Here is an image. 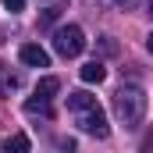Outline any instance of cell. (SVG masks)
Wrapping results in <instances>:
<instances>
[{
    "label": "cell",
    "mask_w": 153,
    "mask_h": 153,
    "mask_svg": "<svg viewBox=\"0 0 153 153\" xmlns=\"http://www.w3.org/2000/svg\"><path fill=\"white\" fill-rule=\"evenodd\" d=\"M114 114H117V121H121L128 132L139 128L143 117H146V93H143L139 85H121L114 93Z\"/></svg>",
    "instance_id": "6da1fadb"
},
{
    "label": "cell",
    "mask_w": 153,
    "mask_h": 153,
    "mask_svg": "<svg viewBox=\"0 0 153 153\" xmlns=\"http://www.w3.org/2000/svg\"><path fill=\"white\" fill-rule=\"evenodd\" d=\"M53 50H57L61 57H78V53L85 50V32H82L78 25H61V29L53 32Z\"/></svg>",
    "instance_id": "7a4b0ae2"
},
{
    "label": "cell",
    "mask_w": 153,
    "mask_h": 153,
    "mask_svg": "<svg viewBox=\"0 0 153 153\" xmlns=\"http://www.w3.org/2000/svg\"><path fill=\"white\" fill-rule=\"evenodd\" d=\"M75 125L85 135H96V139H107L111 135V125H107V114L100 111V103L89 107V111H82V114H75Z\"/></svg>",
    "instance_id": "3957f363"
},
{
    "label": "cell",
    "mask_w": 153,
    "mask_h": 153,
    "mask_svg": "<svg viewBox=\"0 0 153 153\" xmlns=\"http://www.w3.org/2000/svg\"><path fill=\"white\" fill-rule=\"evenodd\" d=\"M18 57H22V64H29V68H50V53H46L39 43H25V46L18 50Z\"/></svg>",
    "instance_id": "277c9868"
},
{
    "label": "cell",
    "mask_w": 153,
    "mask_h": 153,
    "mask_svg": "<svg viewBox=\"0 0 153 153\" xmlns=\"http://www.w3.org/2000/svg\"><path fill=\"white\" fill-rule=\"evenodd\" d=\"M29 150H32V143H29L25 132H11L4 139V153H29Z\"/></svg>",
    "instance_id": "5b68a950"
},
{
    "label": "cell",
    "mask_w": 153,
    "mask_h": 153,
    "mask_svg": "<svg viewBox=\"0 0 153 153\" xmlns=\"http://www.w3.org/2000/svg\"><path fill=\"white\" fill-rule=\"evenodd\" d=\"M89 107H96V96H89V93H68V111H75V114H82V111H89Z\"/></svg>",
    "instance_id": "8992f818"
},
{
    "label": "cell",
    "mask_w": 153,
    "mask_h": 153,
    "mask_svg": "<svg viewBox=\"0 0 153 153\" xmlns=\"http://www.w3.org/2000/svg\"><path fill=\"white\" fill-rule=\"evenodd\" d=\"M78 75H82V82H89V85H93V82L100 85V82L107 78V68H103L100 61H89V64H82V71H78Z\"/></svg>",
    "instance_id": "52a82bcc"
},
{
    "label": "cell",
    "mask_w": 153,
    "mask_h": 153,
    "mask_svg": "<svg viewBox=\"0 0 153 153\" xmlns=\"http://www.w3.org/2000/svg\"><path fill=\"white\" fill-rule=\"evenodd\" d=\"M57 89H61V78H53V75H46V78L36 82V96H39V100H53Z\"/></svg>",
    "instance_id": "ba28073f"
},
{
    "label": "cell",
    "mask_w": 153,
    "mask_h": 153,
    "mask_svg": "<svg viewBox=\"0 0 153 153\" xmlns=\"http://www.w3.org/2000/svg\"><path fill=\"white\" fill-rule=\"evenodd\" d=\"M61 11H64V4H61V0H50V4L39 11V25H43V29H46V25H53V22L61 18Z\"/></svg>",
    "instance_id": "9c48e42d"
},
{
    "label": "cell",
    "mask_w": 153,
    "mask_h": 153,
    "mask_svg": "<svg viewBox=\"0 0 153 153\" xmlns=\"http://www.w3.org/2000/svg\"><path fill=\"white\" fill-rule=\"evenodd\" d=\"M18 85H22V75H18V71H11L7 64H0V89H4V93H11V89H18Z\"/></svg>",
    "instance_id": "30bf717a"
},
{
    "label": "cell",
    "mask_w": 153,
    "mask_h": 153,
    "mask_svg": "<svg viewBox=\"0 0 153 153\" xmlns=\"http://www.w3.org/2000/svg\"><path fill=\"white\" fill-rule=\"evenodd\" d=\"M25 111H29V114H43V117L53 114V111H50V100H39V96H29V100H25Z\"/></svg>",
    "instance_id": "8fae6325"
},
{
    "label": "cell",
    "mask_w": 153,
    "mask_h": 153,
    "mask_svg": "<svg viewBox=\"0 0 153 153\" xmlns=\"http://www.w3.org/2000/svg\"><path fill=\"white\" fill-rule=\"evenodd\" d=\"M4 7L14 14V11H22V7H25V0H4Z\"/></svg>",
    "instance_id": "7c38bea8"
},
{
    "label": "cell",
    "mask_w": 153,
    "mask_h": 153,
    "mask_svg": "<svg viewBox=\"0 0 153 153\" xmlns=\"http://www.w3.org/2000/svg\"><path fill=\"white\" fill-rule=\"evenodd\" d=\"M61 150H64V153H75V139H61Z\"/></svg>",
    "instance_id": "4fadbf2b"
},
{
    "label": "cell",
    "mask_w": 153,
    "mask_h": 153,
    "mask_svg": "<svg viewBox=\"0 0 153 153\" xmlns=\"http://www.w3.org/2000/svg\"><path fill=\"white\" fill-rule=\"evenodd\" d=\"M146 46H150V53H153V32H150V39H146Z\"/></svg>",
    "instance_id": "5bb4252c"
},
{
    "label": "cell",
    "mask_w": 153,
    "mask_h": 153,
    "mask_svg": "<svg viewBox=\"0 0 153 153\" xmlns=\"http://www.w3.org/2000/svg\"><path fill=\"white\" fill-rule=\"evenodd\" d=\"M146 11H150V14H153V0H146Z\"/></svg>",
    "instance_id": "9a60e30c"
},
{
    "label": "cell",
    "mask_w": 153,
    "mask_h": 153,
    "mask_svg": "<svg viewBox=\"0 0 153 153\" xmlns=\"http://www.w3.org/2000/svg\"><path fill=\"white\" fill-rule=\"evenodd\" d=\"M117 4H128V0H117Z\"/></svg>",
    "instance_id": "2e32d148"
}]
</instances>
